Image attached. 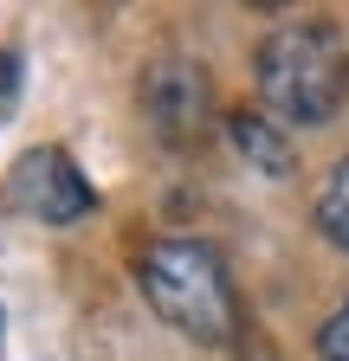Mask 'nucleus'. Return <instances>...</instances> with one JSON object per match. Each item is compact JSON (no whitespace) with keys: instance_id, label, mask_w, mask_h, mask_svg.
<instances>
[{"instance_id":"6","label":"nucleus","mask_w":349,"mask_h":361,"mask_svg":"<svg viewBox=\"0 0 349 361\" xmlns=\"http://www.w3.org/2000/svg\"><path fill=\"white\" fill-rule=\"evenodd\" d=\"M317 233H324L336 252H349V161L330 168L324 194H317Z\"/></svg>"},{"instance_id":"7","label":"nucleus","mask_w":349,"mask_h":361,"mask_svg":"<svg viewBox=\"0 0 349 361\" xmlns=\"http://www.w3.org/2000/svg\"><path fill=\"white\" fill-rule=\"evenodd\" d=\"M317 361H349V297L330 310V323L317 329Z\"/></svg>"},{"instance_id":"2","label":"nucleus","mask_w":349,"mask_h":361,"mask_svg":"<svg viewBox=\"0 0 349 361\" xmlns=\"http://www.w3.org/2000/svg\"><path fill=\"white\" fill-rule=\"evenodd\" d=\"M252 84H259V104H266L272 123L324 129L349 97V45L324 20L278 26L252 52Z\"/></svg>"},{"instance_id":"9","label":"nucleus","mask_w":349,"mask_h":361,"mask_svg":"<svg viewBox=\"0 0 349 361\" xmlns=\"http://www.w3.org/2000/svg\"><path fill=\"white\" fill-rule=\"evenodd\" d=\"M0 329H7V316H0Z\"/></svg>"},{"instance_id":"5","label":"nucleus","mask_w":349,"mask_h":361,"mask_svg":"<svg viewBox=\"0 0 349 361\" xmlns=\"http://www.w3.org/2000/svg\"><path fill=\"white\" fill-rule=\"evenodd\" d=\"M227 135H233V149L246 168H259L266 180H291L297 174V149L285 142V129L272 116H259V110H233L227 116Z\"/></svg>"},{"instance_id":"4","label":"nucleus","mask_w":349,"mask_h":361,"mask_svg":"<svg viewBox=\"0 0 349 361\" xmlns=\"http://www.w3.org/2000/svg\"><path fill=\"white\" fill-rule=\"evenodd\" d=\"M143 116H149V129L162 135V142L188 149L194 135L207 129V116H213V84H207V71L194 59H155L143 71Z\"/></svg>"},{"instance_id":"1","label":"nucleus","mask_w":349,"mask_h":361,"mask_svg":"<svg viewBox=\"0 0 349 361\" xmlns=\"http://www.w3.org/2000/svg\"><path fill=\"white\" fill-rule=\"evenodd\" d=\"M136 290L174 336L201 348H233L239 342V290L227 258L201 239H155L136 258Z\"/></svg>"},{"instance_id":"8","label":"nucleus","mask_w":349,"mask_h":361,"mask_svg":"<svg viewBox=\"0 0 349 361\" xmlns=\"http://www.w3.org/2000/svg\"><path fill=\"white\" fill-rule=\"evenodd\" d=\"M20 84H26V71H20V52H0V116H7V110L20 104Z\"/></svg>"},{"instance_id":"3","label":"nucleus","mask_w":349,"mask_h":361,"mask_svg":"<svg viewBox=\"0 0 349 361\" xmlns=\"http://www.w3.org/2000/svg\"><path fill=\"white\" fill-rule=\"evenodd\" d=\"M13 207L39 226H78L97 213V188L84 180V168L65 149H26L13 161Z\"/></svg>"}]
</instances>
